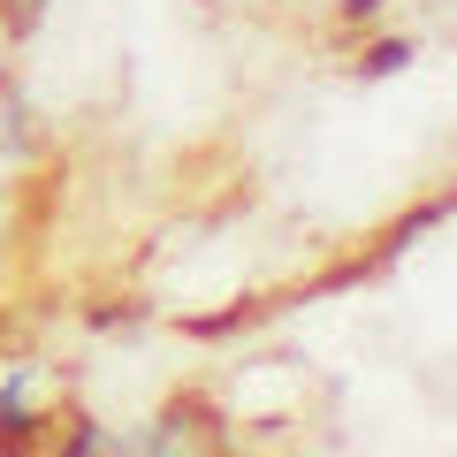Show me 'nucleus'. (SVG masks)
Segmentation results:
<instances>
[{
    "label": "nucleus",
    "instance_id": "1",
    "mask_svg": "<svg viewBox=\"0 0 457 457\" xmlns=\"http://www.w3.org/2000/svg\"><path fill=\"white\" fill-rule=\"evenodd\" d=\"M0 442H8V450H23V442H38V404H31V366H16V374L0 381Z\"/></svg>",
    "mask_w": 457,
    "mask_h": 457
},
{
    "label": "nucleus",
    "instance_id": "2",
    "mask_svg": "<svg viewBox=\"0 0 457 457\" xmlns=\"http://www.w3.org/2000/svg\"><path fill=\"white\" fill-rule=\"evenodd\" d=\"M411 69V38H374V46L359 54V77L366 84H381V77H404Z\"/></svg>",
    "mask_w": 457,
    "mask_h": 457
},
{
    "label": "nucleus",
    "instance_id": "3",
    "mask_svg": "<svg viewBox=\"0 0 457 457\" xmlns=\"http://www.w3.org/2000/svg\"><path fill=\"white\" fill-rule=\"evenodd\" d=\"M114 450H130L122 435H107V427H92V420H77L62 435V457H114Z\"/></svg>",
    "mask_w": 457,
    "mask_h": 457
},
{
    "label": "nucleus",
    "instance_id": "4",
    "mask_svg": "<svg viewBox=\"0 0 457 457\" xmlns=\"http://www.w3.org/2000/svg\"><path fill=\"white\" fill-rule=\"evenodd\" d=\"M381 8H389V0H343V23H374Z\"/></svg>",
    "mask_w": 457,
    "mask_h": 457
},
{
    "label": "nucleus",
    "instance_id": "5",
    "mask_svg": "<svg viewBox=\"0 0 457 457\" xmlns=\"http://www.w3.org/2000/svg\"><path fill=\"white\" fill-rule=\"evenodd\" d=\"M38 23V0H16V31H31Z\"/></svg>",
    "mask_w": 457,
    "mask_h": 457
}]
</instances>
